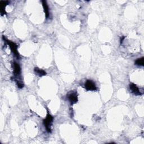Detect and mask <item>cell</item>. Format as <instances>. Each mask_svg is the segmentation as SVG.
<instances>
[{"label":"cell","instance_id":"cell-1","mask_svg":"<svg viewBox=\"0 0 144 144\" xmlns=\"http://www.w3.org/2000/svg\"><path fill=\"white\" fill-rule=\"evenodd\" d=\"M53 121V117L48 113L46 118L44 120V125L45 127H46V130L48 132H51V125Z\"/></svg>","mask_w":144,"mask_h":144},{"label":"cell","instance_id":"cell-2","mask_svg":"<svg viewBox=\"0 0 144 144\" xmlns=\"http://www.w3.org/2000/svg\"><path fill=\"white\" fill-rule=\"evenodd\" d=\"M6 41L7 42V44H8L9 46L10 47V49L11 50L12 52L14 53V54L15 55V56L17 59H19L20 56H19V52L17 51V46L16 45V44L15 43H14L13 42H11V41H10L9 40H6Z\"/></svg>","mask_w":144,"mask_h":144},{"label":"cell","instance_id":"cell-3","mask_svg":"<svg viewBox=\"0 0 144 144\" xmlns=\"http://www.w3.org/2000/svg\"><path fill=\"white\" fill-rule=\"evenodd\" d=\"M85 88L88 91H95L96 90V86L95 83L91 80H88L85 82Z\"/></svg>","mask_w":144,"mask_h":144},{"label":"cell","instance_id":"cell-4","mask_svg":"<svg viewBox=\"0 0 144 144\" xmlns=\"http://www.w3.org/2000/svg\"><path fill=\"white\" fill-rule=\"evenodd\" d=\"M130 90H131V91H132V92L134 93L135 95H141L139 88L137 87V86H136L135 84H134V83H131L130 85Z\"/></svg>","mask_w":144,"mask_h":144},{"label":"cell","instance_id":"cell-5","mask_svg":"<svg viewBox=\"0 0 144 144\" xmlns=\"http://www.w3.org/2000/svg\"><path fill=\"white\" fill-rule=\"evenodd\" d=\"M68 99L72 104H75L78 101V96L76 93L73 92L68 96Z\"/></svg>","mask_w":144,"mask_h":144},{"label":"cell","instance_id":"cell-6","mask_svg":"<svg viewBox=\"0 0 144 144\" xmlns=\"http://www.w3.org/2000/svg\"><path fill=\"white\" fill-rule=\"evenodd\" d=\"M13 68H14V73L15 75H18L20 74L21 68L19 64H18L16 63H14Z\"/></svg>","mask_w":144,"mask_h":144},{"label":"cell","instance_id":"cell-7","mask_svg":"<svg viewBox=\"0 0 144 144\" xmlns=\"http://www.w3.org/2000/svg\"><path fill=\"white\" fill-rule=\"evenodd\" d=\"M42 6L44 7V10L45 14V16H46V18H48L49 17V6H48L47 2L46 1H42Z\"/></svg>","mask_w":144,"mask_h":144},{"label":"cell","instance_id":"cell-8","mask_svg":"<svg viewBox=\"0 0 144 144\" xmlns=\"http://www.w3.org/2000/svg\"><path fill=\"white\" fill-rule=\"evenodd\" d=\"M9 3L8 1H1L0 2V5H1V15H4L5 14V9L6 6L7 5V4Z\"/></svg>","mask_w":144,"mask_h":144},{"label":"cell","instance_id":"cell-9","mask_svg":"<svg viewBox=\"0 0 144 144\" xmlns=\"http://www.w3.org/2000/svg\"><path fill=\"white\" fill-rule=\"evenodd\" d=\"M34 72H35V73H36V74H37L38 75H39L40 77L44 76V75L46 74V72L44 71V70H43L42 69H39V68H37V67H36L34 68Z\"/></svg>","mask_w":144,"mask_h":144},{"label":"cell","instance_id":"cell-10","mask_svg":"<svg viewBox=\"0 0 144 144\" xmlns=\"http://www.w3.org/2000/svg\"><path fill=\"white\" fill-rule=\"evenodd\" d=\"M135 64L139 66H143L144 64V58L142 57L141 58H139L135 62Z\"/></svg>","mask_w":144,"mask_h":144},{"label":"cell","instance_id":"cell-11","mask_svg":"<svg viewBox=\"0 0 144 144\" xmlns=\"http://www.w3.org/2000/svg\"><path fill=\"white\" fill-rule=\"evenodd\" d=\"M24 86V85L23 83H22L21 82H17V87H18L19 88H22Z\"/></svg>","mask_w":144,"mask_h":144},{"label":"cell","instance_id":"cell-12","mask_svg":"<svg viewBox=\"0 0 144 144\" xmlns=\"http://www.w3.org/2000/svg\"><path fill=\"white\" fill-rule=\"evenodd\" d=\"M124 38H125V37H122V38H121V39H120V44H122V43L123 42Z\"/></svg>","mask_w":144,"mask_h":144}]
</instances>
